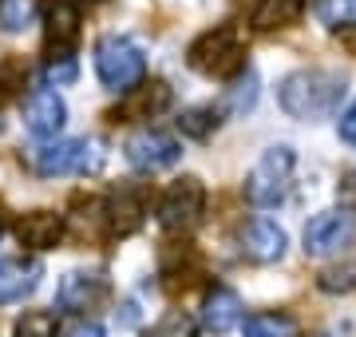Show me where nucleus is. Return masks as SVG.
Wrapping results in <instances>:
<instances>
[{
	"mask_svg": "<svg viewBox=\"0 0 356 337\" xmlns=\"http://www.w3.org/2000/svg\"><path fill=\"white\" fill-rule=\"evenodd\" d=\"M67 123V104L60 100V91L56 88H36L32 95H28L24 104V127L32 139H56L60 131H64Z\"/></svg>",
	"mask_w": 356,
	"mask_h": 337,
	"instance_id": "1a4fd4ad",
	"label": "nucleus"
},
{
	"mask_svg": "<svg viewBox=\"0 0 356 337\" xmlns=\"http://www.w3.org/2000/svg\"><path fill=\"white\" fill-rule=\"evenodd\" d=\"M72 337H107V334H103L99 325H79V329H76Z\"/></svg>",
	"mask_w": 356,
	"mask_h": 337,
	"instance_id": "7c9ffc66",
	"label": "nucleus"
},
{
	"mask_svg": "<svg viewBox=\"0 0 356 337\" xmlns=\"http://www.w3.org/2000/svg\"><path fill=\"white\" fill-rule=\"evenodd\" d=\"M143 214H147V207H143V198L135 195V191H119V195L103 207V219H107V230L119 234V238H127L131 230H139L143 226Z\"/></svg>",
	"mask_w": 356,
	"mask_h": 337,
	"instance_id": "f3484780",
	"label": "nucleus"
},
{
	"mask_svg": "<svg viewBox=\"0 0 356 337\" xmlns=\"http://www.w3.org/2000/svg\"><path fill=\"white\" fill-rule=\"evenodd\" d=\"M297 318L285 310H261V313H250L242 322V334L245 337H297Z\"/></svg>",
	"mask_w": 356,
	"mask_h": 337,
	"instance_id": "6ab92c4d",
	"label": "nucleus"
},
{
	"mask_svg": "<svg viewBox=\"0 0 356 337\" xmlns=\"http://www.w3.org/2000/svg\"><path fill=\"white\" fill-rule=\"evenodd\" d=\"M337 131H341L344 143H356V100L341 111V119H337Z\"/></svg>",
	"mask_w": 356,
	"mask_h": 337,
	"instance_id": "c85d7f7f",
	"label": "nucleus"
},
{
	"mask_svg": "<svg viewBox=\"0 0 356 337\" xmlns=\"http://www.w3.org/2000/svg\"><path fill=\"white\" fill-rule=\"evenodd\" d=\"M103 163L99 139H56L32 151V171L44 179H60V175H88Z\"/></svg>",
	"mask_w": 356,
	"mask_h": 337,
	"instance_id": "39448f33",
	"label": "nucleus"
},
{
	"mask_svg": "<svg viewBox=\"0 0 356 337\" xmlns=\"http://www.w3.org/2000/svg\"><path fill=\"white\" fill-rule=\"evenodd\" d=\"M301 0H254V8H250V24L257 32H277V28H289L297 24V16H301Z\"/></svg>",
	"mask_w": 356,
	"mask_h": 337,
	"instance_id": "a211bd4d",
	"label": "nucleus"
},
{
	"mask_svg": "<svg viewBox=\"0 0 356 337\" xmlns=\"http://www.w3.org/2000/svg\"><path fill=\"white\" fill-rule=\"evenodd\" d=\"M123 155H127V163L135 171H143V175H154V171H166L175 167L178 159H182V143L175 139V135H166V131H139V135H131L127 143H123Z\"/></svg>",
	"mask_w": 356,
	"mask_h": 337,
	"instance_id": "6e6552de",
	"label": "nucleus"
},
{
	"mask_svg": "<svg viewBox=\"0 0 356 337\" xmlns=\"http://www.w3.org/2000/svg\"><path fill=\"white\" fill-rule=\"evenodd\" d=\"M28 84V60L20 56H8V60H0V104H8L16 100Z\"/></svg>",
	"mask_w": 356,
	"mask_h": 337,
	"instance_id": "5701e85b",
	"label": "nucleus"
},
{
	"mask_svg": "<svg viewBox=\"0 0 356 337\" xmlns=\"http://www.w3.org/2000/svg\"><path fill=\"white\" fill-rule=\"evenodd\" d=\"M222 123V111L218 107H186L182 116H178V131L182 135H191V139H210Z\"/></svg>",
	"mask_w": 356,
	"mask_h": 337,
	"instance_id": "4be33fe9",
	"label": "nucleus"
},
{
	"mask_svg": "<svg viewBox=\"0 0 356 337\" xmlns=\"http://www.w3.org/2000/svg\"><path fill=\"white\" fill-rule=\"evenodd\" d=\"M16 238L28 250H51V246H60V238H64V219L56 210H28L16 222Z\"/></svg>",
	"mask_w": 356,
	"mask_h": 337,
	"instance_id": "4468645a",
	"label": "nucleus"
},
{
	"mask_svg": "<svg viewBox=\"0 0 356 337\" xmlns=\"http://www.w3.org/2000/svg\"><path fill=\"white\" fill-rule=\"evenodd\" d=\"M186 64L210 79H238L245 72V36L238 24H218L186 48Z\"/></svg>",
	"mask_w": 356,
	"mask_h": 337,
	"instance_id": "f03ea898",
	"label": "nucleus"
},
{
	"mask_svg": "<svg viewBox=\"0 0 356 337\" xmlns=\"http://www.w3.org/2000/svg\"><path fill=\"white\" fill-rule=\"evenodd\" d=\"M356 246V210H321L305 222V254L309 258H329L341 250Z\"/></svg>",
	"mask_w": 356,
	"mask_h": 337,
	"instance_id": "0eeeda50",
	"label": "nucleus"
},
{
	"mask_svg": "<svg viewBox=\"0 0 356 337\" xmlns=\"http://www.w3.org/2000/svg\"><path fill=\"white\" fill-rule=\"evenodd\" d=\"M344 91H348V79L341 72H329V68H297L277 84V104L289 119H301V123H317V119H329L341 111Z\"/></svg>",
	"mask_w": 356,
	"mask_h": 337,
	"instance_id": "f257e3e1",
	"label": "nucleus"
},
{
	"mask_svg": "<svg viewBox=\"0 0 356 337\" xmlns=\"http://www.w3.org/2000/svg\"><path fill=\"white\" fill-rule=\"evenodd\" d=\"M254 104H257V72L245 68L242 76L226 88V95H222V111H226V116H245Z\"/></svg>",
	"mask_w": 356,
	"mask_h": 337,
	"instance_id": "aec40b11",
	"label": "nucleus"
},
{
	"mask_svg": "<svg viewBox=\"0 0 356 337\" xmlns=\"http://www.w3.org/2000/svg\"><path fill=\"white\" fill-rule=\"evenodd\" d=\"M107 274H99V270H72L60 282V290H56V306L64 313H88V310H95L103 298H107Z\"/></svg>",
	"mask_w": 356,
	"mask_h": 337,
	"instance_id": "9b49d317",
	"label": "nucleus"
},
{
	"mask_svg": "<svg viewBox=\"0 0 356 337\" xmlns=\"http://www.w3.org/2000/svg\"><path fill=\"white\" fill-rule=\"evenodd\" d=\"M313 13L329 32H353L356 28V0H317Z\"/></svg>",
	"mask_w": 356,
	"mask_h": 337,
	"instance_id": "412c9836",
	"label": "nucleus"
},
{
	"mask_svg": "<svg viewBox=\"0 0 356 337\" xmlns=\"http://www.w3.org/2000/svg\"><path fill=\"white\" fill-rule=\"evenodd\" d=\"M36 16V4L32 0H0V28L4 32H24Z\"/></svg>",
	"mask_w": 356,
	"mask_h": 337,
	"instance_id": "a878e982",
	"label": "nucleus"
},
{
	"mask_svg": "<svg viewBox=\"0 0 356 337\" xmlns=\"http://www.w3.org/2000/svg\"><path fill=\"white\" fill-rule=\"evenodd\" d=\"M317 285L325 290V294H348V290H356V262H344V266L325 270L317 278Z\"/></svg>",
	"mask_w": 356,
	"mask_h": 337,
	"instance_id": "cd10ccee",
	"label": "nucleus"
},
{
	"mask_svg": "<svg viewBox=\"0 0 356 337\" xmlns=\"http://www.w3.org/2000/svg\"><path fill=\"white\" fill-rule=\"evenodd\" d=\"M238 322H242V298L234 290H226V285H214L202 298V325L210 334H226Z\"/></svg>",
	"mask_w": 356,
	"mask_h": 337,
	"instance_id": "dca6fc26",
	"label": "nucleus"
},
{
	"mask_svg": "<svg viewBox=\"0 0 356 337\" xmlns=\"http://www.w3.org/2000/svg\"><path fill=\"white\" fill-rule=\"evenodd\" d=\"M95 76L107 91H131L147 76V56L131 36H103L95 40Z\"/></svg>",
	"mask_w": 356,
	"mask_h": 337,
	"instance_id": "20e7f679",
	"label": "nucleus"
},
{
	"mask_svg": "<svg viewBox=\"0 0 356 337\" xmlns=\"http://www.w3.org/2000/svg\"><path fill=\"white\" fill-rule=\"evenodd\" d=\"M76 76H79V64H76L72 52L48 56V64H44V84H48V88H64V84H72Z\"/></svg>",
	"mask_w": 356,
	"mask_h": 337,
	"instance_id": "bb28decb",
	"label": "nucleus"
},
{
	"mask_svg": "<svg viewBox=\"0 0 356 337\" xmlns=\"http://www.w3.org/2000/svg\"><path fill=\"white\" fill-rule=\"evenodd\" d=\"M194 329H198V322H194L186 310H166L163 318L151 325L147 337H194Z\"/></svg>",
	"mask_w": 356,
	"mask_h": 337,
	"instance_id": "393cba45",
	"label": "nucleus"
},
{
	"mask_svg": "<svg viewBox=\"0 0 356 337\" xmlns=\"http://www.w3.org/2000/svg\"><path fill=\"white\" fill-rule=\"evenodd\" d=\"M16 337H56L60 334V322L51 310H24V318H16L13 325Z\"/></svg>",
	"mask_w": 356,
	"mask_h": 337,
	"instance_id": "b1692460",
	"label": "nucleus"
},
{
	"mask_svg": "<svg viewBox=\"0 0 356 337\" xmlns=\"http://www.w3.org/2000/svg\"><path fill=\"white\" fill-rule=\"evenodd\" d=\"M170 107V88L163 79H151V84H135L131 91H123V100L107 111L111 123H135V119H154Z\"/></svg>",
	"mask_w": 356,
	"mask_h": 337,
	"instance_id": "9d476101",
	"label": "nucleus"
},
{
	"mask_svg": "<svg viewBox=\"0 0 356 337\" xmlns=\"http://www.w3.org/2000/svg\"><path fill=\"white\" fill-rule=\"evenodd\" d=\"M285 246L289 238L273 219H254L242 226V254L257 266H269V262H281L285 258Z\"/></svg>",
	"mask_w": 356,
	"mask_h": 337,
	"instance_id": "f8f14e48",
	"label": "nucleus"
},
{
	"mask_svg": "<svg viewBox=\"0 0 356 337\" xmlns=\"http://www.w3.org/2000/svg\"><path fill=\"white\" fill-rule=\"evenodd\" d=\"M341 203L348 210H356V171H344V179H341Z\"/></svg>",
	"mask_w": 356,
	"mask_h": 337,
	"instance_id": "c756f323",
	"label": "nucleus"
},
{
	"mask_svg": "<svg viewBox=\"0 0 356 337\" xmlns=\"http://www.w3.org/2000/svg\"><path fill=\"white\" fill-rule=\"evenodd\" d=\"M202 210H206L202 179L182 175V179H175L163 195H159V203H154V219H159V226H166V230H191L194 222L202 219Z\"/></svg>",
	"mask_w": 356,
	"mask_h": 337,
	"instance_id": "423d86ee",
	"label": "nucleus"
},
{
	"mask_svg": "<svg viewBox=\"0 0 356 337\" xmlns=\"http://www.w3.org/2000/svg\"><path fill=\"white\" fill-rule=\"evenodd\" d=\"M293 171H297V155H293V147L277 143V147H269L266 155L257 159L250 175H245V203H254V207L269 210V207H281L293 191Z\"/></svg>",
	"mask_w": 356,
	"mask_h": 337,
	"instance_id": "7ed1b4c3",
	"label": "nucleus"
},
{
	"mask_svg": "<svg viewBox=\"0 0 356 337\" xmlns=\"http://www.w3.org/2000/svg\"><path fill=\"white\" fill-rule=\"evenodd\" d=\"M40 282L36 258H0V306H13L24 294H32Z\"/></svg>",
	"mask_w": 356,
	"mask_h": 337,
	"instance_id": "2eb2a0df",
	"label": "nucleus"
},
{
	"mask_svg": "<svg viewBox=\"0 0 356 337\" xmlns=\"http://www.w3.org/2000/svg\"><path fill=\"white\" fill-rule=\"evenodd\" d=\"M44 32H48V48L56 52H72L79 40V8L72 0H48L44 4Z\"/></svg>",
	"mask_w": 356,
	"mask_h": 337,
	"instance_id": "ddd939ff",
	"label": "nucleus"
},
{
	"mask_svg": "<svg viewBox=\"0 0 356 337\" xmlns=\"http://www.w3.org/2000/svg\"><path fill=\"white\" fill-rule=\"evenodd\" d=\"M88 4H103V0H88Z\"/></svg>",
	"mask_w": 356,
	"mask_h": 337,
	"instance_id": "473e14b6",
	"label": "nucleus"
},
{
	"mask_svg": "<svg viewBox=\"0 0 356 337\" xmlns=\"http://www.w3.org/2000/svg\"><path fill=\"white\" fill-rule=\"evenodd\" d=\"M0 234H4V214H0Z\"/></svg>",
	"mask_w": 356,
	"mask_h": 337,
	"instance_id": "2f4dec72",
	"label": "nucleus"
}]
</instances>
